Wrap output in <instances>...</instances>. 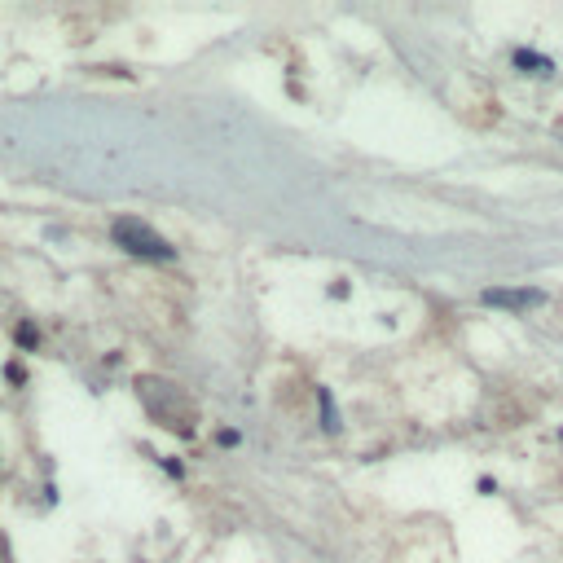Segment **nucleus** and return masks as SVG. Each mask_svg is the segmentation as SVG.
Returning <instances> with one entry per match:
<instances>
[{
	"label": "nucleus",
	"mask_w": 563,
	"mask_h": 563,
	"mask_svg": "<svg viewBox=\"0 0 563 563\" xmlns=\"http://www.w3.org/2000/svg\"><path fill=\"white\" fill-rule=\"evenodd\" d=\"M110 238H115V247H124L128 256H141V260H154V264L176 260L172 242H163L146 220H137V216H119L115 225H110Z\"/></svg>",
	"instance_id": "1"
},
{
	"label": "nucleus",
	"mask_w": 563,
	"mask_h": 563,
	"mask_svg": "<svg viewBox=\"0 0 563 563\" xmlns=\"http://www.w3.org/2000/svg\"><path fill=\"white\" fill-rule=\"evenodd\" d=\"M489 308H537V304H546V295L542 291H533V286H493V291H484L480 295Z\"/></svg>",
	"instance_id": "2"
},
{
	"label": "nucleus",
	"mask_w": 563,
	"mask_h": 563,
	"mask_svg": "<svg viewBox=\"0 0 563 563\" xmlns=\"http://www.w3.org/2000/svg\"><path fill=\"white\" fill-rule=\"evenodd\" d=\"M515 66H524L528 75H550L555 71V62L542 58V53H533V49H515Z\"/></svg>",
	"instance_id": "3"
},
{
	"label": "nucleus",
	"mask_w": 563,
	"mask_h": 563,
	"mask_svg": "<svg viewBox=\"0 0 563 563\" xmlns=\"http://www.w3.org/2000/svg\"><path fill=\"white\" fill-rule=\"evenodd\" d=\"M317 401H322V427L326 432H339V410H335V401H330L326 388H317Z\"/></svg>",
	"instance_id": "4"
},
{
	"label": "nucleus",
	"mask_w": 563,
	"mask_h": 563,
	"mask_svg": "<svg viewBox=\"0 0 563 563\" xmlns=\"http://www.w3.org/2000/svg\"><path fill=\"white\" fill-rule=\"evenodd\" d=\"M18 344H22V348H36V344H40V335H36V326H31V322L18 326Z\"/></svg>",
	"instance_id": "5"
},
{
	"label": "nucleus",
	"mask_w": 563,
	"mask_h": 563,
	"mask_svg": "<svg viewBox=\"0 0 563 563\" xmlns=\"http://www.w3.org/2000/svg\"><path fill=\"white\" fill-rule=\"evenodd\" d=\"M163 471H168V476H176V480L185 476V467H181V462H172V458H163Z\"/></svg>",
	"instance_id": "6"
}]
</instances>
